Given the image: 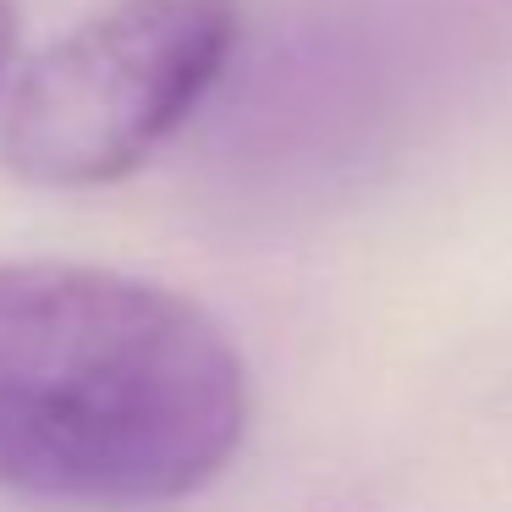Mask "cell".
Returning <instances> with one entry per match:
<instances>
[{
    "label": "cell",
    "instance_id": "obj_2",
    "mask_svg": "<svg viewBox=\"0 0 512 512\" xmlns=\"http://www.w3.org/2000/svg\"><path fill=\"white\" fill-rule=\"evenodd\" d=\"M237 28V0H111L12 83L6 166L39 188L122 182L210 100Z\"/></svg>",
    "mask_w": 512,
    "mask_h": 512
},
{
    "label": "cell",
    "instance_id": "obj_1",
    "mask_svg": "<svg viewBox=\"0 0 512 512\" xmlns=\"http://www.w3.org/2000/svg\"><path fill=\"white\" fill-rule=\"evenodd\" d=\"M248 435V369L193 298L100 265H0V490L171 507Z\"/></svg>",
    "mask_w": 512,
    "mask_h": 512
},
{
    "label": "cell",
    "instance_id": "obj_3",
    "mask_svg": "<svg viewBox=\"0 0 512 512\" xmlns=\"http://www.w3.org/2000/svg\"><path fill=\"white\" fill-rule=\"evenodd\" d=\"M6 61H12V12L0 6V78H6Z\"/></svg>",
    "mask_w": 512,
    "mask_h": 512
}]
</instances>
